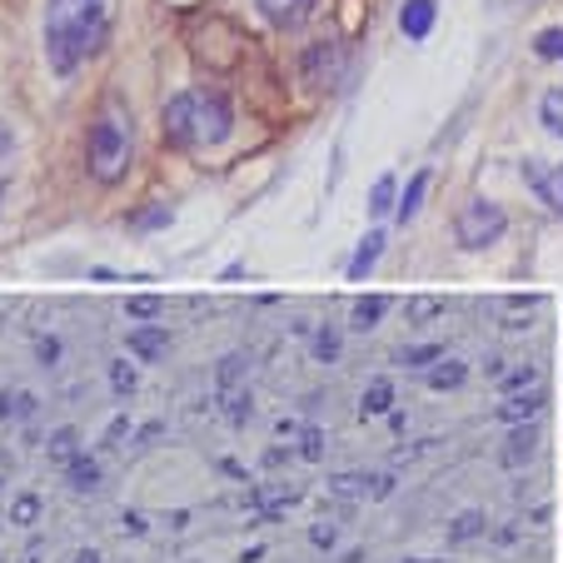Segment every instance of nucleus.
<instances>
[{"mask_svg":"<svg viewBox=\"0 0 563 563\" xmlns=\"http://www.w3.org/2000/svg\"><path fill=\"white\" fill-rule=\"evenodd\" d=\"M110 35V0H45L41 45L60 80H70Z\"/></svg>","mask_w":563,"mask_h":563,"instance_id":"nucleus-1","label":"nucleus"},{"mask_svg":"<svg viewBox=\"0 0 563 563\" xmlns=\"http://www.w3.org/2000/svg\"><path fill=\"white\" fill-rule=\"evenodd\" d=\"M159 135L170 140L175 150H214L234 135V106L224 90L214 86H195L180 90L170 106L159 110Z\"/></svg>","mask_w":563,"mask_h":563,"instance_id":"nucleus-2","label":"nucleus"},{"mask_svg":"<svg viewBox=\"0 0 563 563\" xmlns=\"http://www.w3.org/2000/svg\"><path fill=\"white\" fill-rule=\"evenodd\" d=\"M135 159V120L120 96H106L86 130V170L96 175V185H120L130 175Z\"/></svg>","mask_w":563,"mask_h":563,"instance_id":"nucleus-3","label":"nucleus"},{"mask_svg":"<svg viewBox=\"0 0 563 563\" xmlns=\"http://www.w3.org/2000/svg\"><path fill=\"white\" fill-rule=\"evenodd\" d=\"M504 230H509V214H504V205L489 200V195L464 200V210L454 214V240H459V250H468V255L499 245Z\"/></svg>","mask_w":563,"mask_h":563,"instance_id":"nucleus-4","label":"nucleus"},{"mask_svg":"<svg viewBox=\"0 0 563 563\" xmlns=\"http://www.w3.org/2000/svg\"><path fill=\"white\" fill-rule=\"evenodd\" d=\"M299 80L309 90H340L350 80V45L344 41H314L299 55Z\"/></svg>","mask_w":563,"mask_h":563,"instance_id":"nucleus-5","label":"nucleus"},{"mask_svg":"<svg viewBox=\"0 0 563 563\" xmlns=\"http://www.w3.org/2000/svg\"><path fill=\"white\" fill-rule=\"evenodd\" d=\"M523 180L533 185V195L553 214H563V165H533V159H523Z\"/></svg>","mask_w":563,"mask_h":563,"instance_id":"nucleus-6","label":"nucleus"},{"mask_svg":"<svg viewBox=\"0 0 563 563\" xmlns=\"http://www.w3.org/2000/svg\"><path fill=\"white\" fill-rule=\"evenodd\" d=\"M434 21H439V0H405V5H399V31H405V41H429Z\"/></svg>","mask_w":563,"mask_h":563,"instance_id":"nucleus-7","label":"nucleus"},{"mask_svg":"<svg viewBox=\"0 0 563 563\" xmlns=\"http://www.w3.org/2000/svg\"><path fill=\"white\" fill-rule=\"evenodd\" d=\"M125 344L140 364H155V360H165V350H170V334L159 330V324H140V330L125 334Z\"/></svg>","mask_w":563,"mask_h":563,"instance_id":"nucleus-8","label":"nucleus"},{"mask_svg":"<svg viewBox=\"0 0 563 563\" xmlns=\"http://www.w3.org/2000/svg\"><path fill=\"white\" fill-rule=\"evenodd\" d=\"M260 5V15H265L269 25H279V31H285V25H299L305 21L309 11H314L319 0H255Z\"/></svg>","mask_w":563,"mask_h":563,"instance_id":"nucleus-9","label":"nucleus"},{"mask_svg":"<svg viewBox=\"0 0 563 563\" xmlns=\"http://www.w3.org/2000/svg\"><path fill=\"white\" fill-rule=\"evenodd\" d=\"M533 449H539V429H533V424H519L509 439H504L499 459H504L509 468H519V464H529V459H533Z\"/></svg>","mask_w":563,"mask_h":563,"instance_id":"nucleus-10","label":"nucleus"},{"mask_svg":"<svg viewBox=\"0 0 563 563\" xmlns=\"http://www.w3.org/2000/svg\"><path fill=\"white\" fill-rule=\"evenodd\" d=\"M384 245H389V240H384V230H369V234H364L360 250H354V260H350V279H369V269L379 265Z\"/></svg>","mask_w":563,"mask_h":563,"instance_id":"nucleus-11","label":"nucleus"},{"mask_svg":"<svg viewBox=\"0 0 563 563\" xmlns=\"http://www.w3.org/2000/svg\"><path fill=\"white\" fill-rule=\"evenodd\" d=\"M424 195H429V170H419L415 180L405 185V195H399V205H394V220L399 224H409L419 214V205H424Z\"/></svg>","mask_w":563,"mask_h":563,"instance_id":"nucleus-12","label":"nucleus"},{"mask_svg":"<svg viewBox=\"0 0 563 563\" xmlns=\"http://www.w3.org/2000/svg\"><path fill=\"white\" fill-rule=\"evenodd\" d=\"M65 474H70V489L75 494H96L100 489V464H96V459H86V454H75L70 464H65Z\"/></svg>","mask_w":563,"mask_h":563,"instance_id":"nucleus-13","label":"nucleus"},{"mask_svg":"<svg viewBox=\"0 0 563 563\" xmlns=\"http://www.w3.org/2000/svg\"><path fill=\"white\" fill-rule=\"evenodd\" d=\"M424 379H429V389H459V384L468 379V364H459V360L429 364V369H424Z\"/></svg>","mask_w":563,"mask_h":563,"instance_id":"nucleus-14","label":"nucleus"},{"mask_svg":"<svg viewBox=\"0 0 563 563\" xmlns=\"http://www.w3.org/2000/svg\"><path fill=\"white\" fill-rule=\"evenodd\" d=\"M434 360H444L439 344H405V350L394 354V364H405V369H429Z\"/></svg>","mask_w":563,"mask_h":563,"instance_id":"nucleus-15","label":"nucleus"},{"mask_svg":"<svg viewBox=\"0 0 563 563\" xmlns=\"http://www.w3.org/2000/svg\"><path fill=\"white\" fill-rule=\"evenodd\" d=\"M543 409V389H529L523 399H509V405H499V419H509V424H519V419H533Z\"/></svg>","mask_w":563,"mask_h":563,"instance_id":"nucleus-16","label":"nucleus"},{"mask_svg":"<svg viewBox=\"0 0 563 563\" xmlns=\"http://www.w3.org/2000/svg\"><path fill=\"white\" fill-rule=\"evenodd\" d=\"M489 529V519L478 509H468V514H459L454 523H449V543H468V539H478V533Z\"/></svg>","mask_w":563,"mask_h":563,"instance_id":"nucleus-17","label":"nucleus"},{"mask_svg":"<svg viewBox=\"0 0 563 563\" xmlns=\"http://www.w3.org/2000/svg\"><path fill=\"white\" fill-rule=\"evenodd\" d=\"M539 120H543V130H549V135L563 140V86L549 90V96L539 100Z\"/></svg>","mask_w":563,"mask_h":563,"instance_id":"nucleus-18","label":"nucleus"},{"mask_svg":"<svg viewBox=\"0 0 563 563\" xmlns=\"http://www.w3.org/2000/svg\"><path fill=\"white\" fill-rule=\"evenodd\" d=\"M384 309H389V299L384 295H364L360 305H354V330H374L384 319Z\"/></svg>","mask_w":563,"mask_h":563,"instance_id":"nucleus-19","label":"nucleus"},{"mask_svg":"<svg viewBox=\"0 0 563 563\" xmlns=\"http://www.w3.org/2000/svg\"><path fill=\"white\" fill-rule=\"evenodd\" d=\"M389 405H394V389H389V379H374L369 389H364V399H360V409H364V415H389Z\"/></svg>","mask_w":563,"mask_h":563,"instance_id":"nucleus-20","label":"nucleus"},{"mask_svg":"<svg viewBox=\"0 0 563 563\" xmlns=\"http://www.w3.org/2000/svg\"><path fill=\"white\" fill-rule=\"evenodd\" d=\"M394 205H399V195H394V175H379V180H374V190H369V210L374 214H389Z\"/></svg>","mask_w":563,"mask_h":563,"instance_id":"nucleus-21","label":"nucleus"},{"mask_svg":"<svg viewBox=\"0 0 563 563\" xmlns=\"http://www.w3.org/2000/svg\"><path fill=\"white\" fill-rule=\"evenodd\" d=\"M25 415H35L31 394H0V419H25Z\"/></svg>","mask_w":563,"mask_h":563,"instance_id":"nucleus-22","label":"nucleus"},{"mask_svg":"<svg viewBox=\"0 0 563 563\" xmlns=\"http://www.w3.org/2000/svg\"><path fill=\"white\" fill-rule=\"evenodd\" d=\"M533 51L543 55V60H563V31L553 25V31H539L533 35Z\"/></svg>","mask_w":563,"mask_h":563,"instance_id":"nucleus-23","label":"nucleus"},{"mask_svg":"<svg viewBox=\"0 0 563 563\" xmlns=\"http://www.w3.org/2000/svg\"><path fill=\"white\" fill-rule=\"evenodd\" d=\"M170 220H175V210L155 205V210H145V214H130V230H165Z\"/></svg>","mask_w":563,"mask_h":563,"instance_id":"nucleus-24","label":"nucleus"},{"mask_svg":"<svg viewBox=\"0 0 563 563\" xmlns=\"http://www.w3.org/2000/svg\"><path fill=\"white\" fill-rule=\"evenodd\" d=\"M314 360L319 364H334V360H340V330H319L314 334Z\"/></svg>","mask_w":563,"mask_h":563,"instance_id":"nucleus-25","label":"nucleus"},{"mask_svg":"<svg viewBox=\"0 0 563 563\" xmlns=\"http://www.w3.org/2000/svg\"><path fill=\"white\" fill-rule=\"evenodd\" d=\"M110 389H115L120 399H125V394H135V369H130L125 360H115V364H110Z\"/></svg>","mask_w":563,"mask_h":563,"instance_id":"nucleus-26","label":"nucleus"},{"mask_svg":"<svg viewBox=\"0 0 563 563\" xmlns=\"http://www.w3.org/2000/svg\"><path fill=\"white\" fill-rule=\"evenodd\" d=\"M245 369H250V360H245V354H224V364H220V384H224V389H230V384L240 379V374H245Z\"/></svg>","mask_w":563,"mask_h":563,"instance_id":"nucleus-27","label":"nucleus"},{"mask_svg":"<svg viewBox=\"0 0 563 563\" xmlns=\"http://www.w3.org/2000/svg\"><path fill=\"white\" fill-rule=\"evenodd\" d=\"M11 519H15V523H35V519H41V499H35V494H25V499H15Z\"/></svg>","mask_w":563,"mask_h":563,"instance_id":"nucleus-28","label":"nucleus"},{"mask_svg":"<svg viewBox=\"0 0 563 563\" xmlns=\"http://www.w3.org/2000/svg\"><path fill=\"white\" fill-rule=\"evenodd\" d=\"M51 454H55V459H65V464H70V459H75V429H60V434L51 439Z\"/></svg>","mask_w":563,"mask_h":563,"instance_id":"nucleus-29","label":"nucleus"},{"mask_svg":"<svg viewBox=\"0 0 563 563\" xmlns=\"http://www.w3.org/2000/svg\"><path fill=\"white\" fill-rule=\"evenodd\" d=\"M224 409H230V419L240 424V419H250V409H255V405H250V394H230V405H224Z\"/></svg>","mask_w":563,"mask_h":563,"instance_id":"nucleus-30","label":"nucleus"},{"mask_svg":"<svg viewBox=\"0 0 563 563\" xmlns=\"http://www.w3.org/2000/svg\"><path fill=\"white\" fill-rule=\"evenodd\" d=\"M130 314H140V319L159 314V299H155V295H140V299H130Z\"/></svg>","mask_w":563,"mask_h":563,"instance_id":"nucleus-31","label":"nucleus"},{"mask_svg":"<svg viewBox=\"0 0 563 563\" xmlns=\"http://www.w3.org/2000/svg\"><path fill=\"white\" fill-rule=\"evenodd\" d=\"M35 354H41V364H60V340H51V334H45V340L35 344Z\"/></svg>","mask_w":563,"mask_h":563,"instance_id":"nucleus-32","label":"nucleus"},{"mask_svg":"<svg viewBox=\"0 0 563 563\" xmlns=\"http://www.w3.org/2000/svg\"><path fill=\"white\" fill-rule=\"evenodd\" d=\"M309 543H314V549H330L334 529H330V523H314V529H309Z\"/></svg>","mask_w":563,"mask_h":563,"instance_id":"nucleus-33","label":"nucleus"},{"mask_svg":"<svg viewBox=\"0 0 563 563\" xmlns=\"http://www.w3.org/2000/svg\"><path fill=\"white\" fill-rule=\"evenodd\" d=\"M319 439H324V434H319V429H309V434H305V444H299V454H305V459H319V449H324V444H319Z\"/></svg>","mask_w":563,"mask_h":563,"instance_id":"nucleus-34","label":"nucleus"},{"mask_svg":"<svg viewBox=\"0 0 563 563\" xmlns=\"http://www.w3.org/2000/svg\"><path fill=\"white\" fill-rule=\"evenodd\" d=\"M523 384H533V369H514L509 379H504V389H523Z\"/></svg>","mask_w":563,"mask_h":563,"instance_id":"nucleus-35","label":"nucleus"},{"mask_svg":"<svg viewBox=\"0 0 563 563\" xmlns=\"http://www.w3.org/2000/svg\"><path fill=\"white\" fill-rule=\"evenodd\" d=\"M75 563H100V553H96V549H86V553H75Z\"/></svg>","mask_w":563,"mask_h":563,"instance_id":"nucleus-36","label":"nucleus"},{"mask_svg":"<svg viewBox=\"0 0 563 563\" xmlns=\"http://www.w3.org/2000/svg\"><path fill=\"white\" fill-rule=\"evenodd\" d=\"M415 563H434V559H415Z\"/></svg>","mask_w":563,"mask_h":563,"instance_id":"nucleus-37","label":"nucleus"}]
</instances>
